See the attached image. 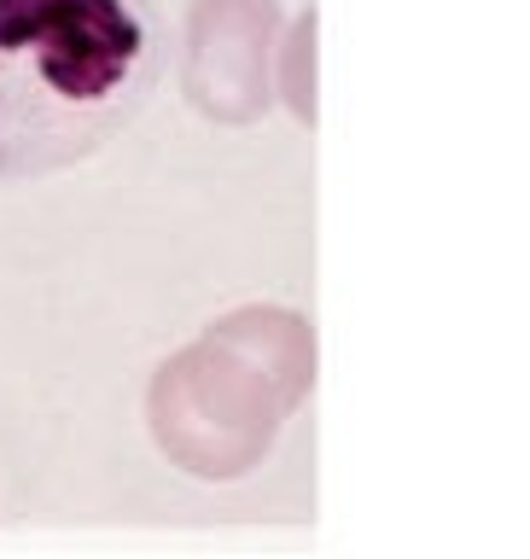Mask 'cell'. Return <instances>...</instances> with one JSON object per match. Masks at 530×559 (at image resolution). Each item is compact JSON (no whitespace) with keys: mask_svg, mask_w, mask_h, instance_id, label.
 <instances>
[{"mask_svg":"<svg viewBox=\"0 0 530 559\" xmlns=\"http://www.w3.org/2000/svg\"><path fill=\"white\" fill-rule=\"evenodd\" d=\"M164 76L152 0H0V181L87 164Z\"/></svg>","mask_w":530,"mask_h":559,"instance_id":"1","label":"cell"}]
</instances>
